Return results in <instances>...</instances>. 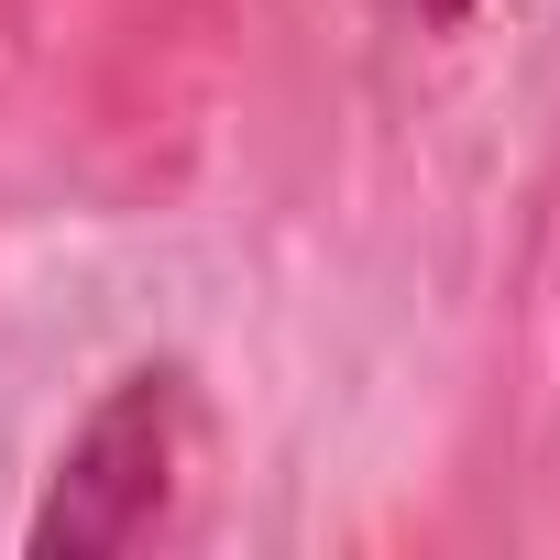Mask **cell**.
Masks as SVG:
<instances>
[{
  "label": "cell",
  "instance_id": "1",
  "mask_svg": "<svg viewBox=\"0 0 560 560\" xmlns=\"http://www.w3.org/2000/svg\"><path fill=\"white\" fill-rule=\"evenodd\" d=\"M407 12H462V0H407Z\"/></svg>",
  "mask_w": 560,
  "mask_h": 560
}]
</instances>
